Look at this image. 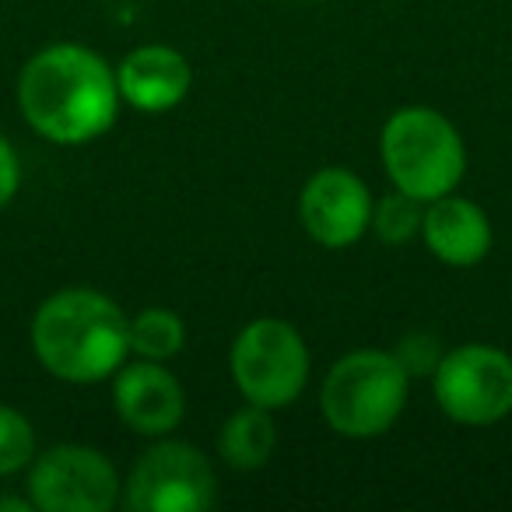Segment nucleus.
<instances>
[{"instance_id": "nucleus-9", "label": "nucleus", "mask_w": 512, "mask_h": 512, "mask_svg": "<svg viewBox=\"0 0 512 512\" xmlns=\"http://www.w3.org/2000/svg\"><path fill=\"white\" fill-rule=\"evenodd\" d=\"M372 193L351 169L330 165L306 179L299 193L302 228L323 249H348L372 225Z\"/></svg>"}, {"instance_id": "nucleus-13", "label": "nucleus", "mask_w": 512, "mask_h": 512, "mask_svg": "<svg viewBox=\"0 0 512 512\" xmlns=\"http://www.w3.org/2000/svg\"><path fill=\"white\" fill-rule=\"evenodd\" d=\"M278 449V425H274L267 407H242L221 425L218 453L235 470H260Z\"/></svg>"}, {"instance_id": "nucleus-5", "label": "nucleus", "mask_w": 512, "mask_h": 512, "mask_svg": "<svg viewBox=\"0 0 512 512\" xmlns=\"http://www.w3.org/2000/svg\"><path fill=\"white\" fill-rule=\"evenodd\" d=\"M228 369L246 404L281 411L295 404L309 383V348L292 323L260 316L239 330Z\"/></svg>"}, {"instance_id": "nucleus-16", "label": "nucleus", "mask_w": 512, "mask_h": 512, "mask_svg": "<svg viewBox=\"0 0 512 512\" xmlns=\"http://www.w3.org/2000/svg\"><path fill=\"white\" fill-rule=\"evenodd\" d=\"M36 460V432L32 421L15 407L0 404V477H11Z\"/></svg>"}, {"instance_id": "nucleus-14", "label": "nucleus", "mask_w": 512, "mask_h": 512, "mask_svg": "<svg viewBox=\"0 0 512 512\" xmlns=\"http://www.w3.org/2000/svg\"><path fill=\"white\" fill-rule=\"evenodd\" d=\"M186 327L172 309L151 306L130 320V355L151 358V362H169L183 351Z\"/></svg>"}, {"instance_id": "nucleus-17", "label": "nucleus", "mask_w": 512, "mask_h": 512, "mask_svg": "<svg viewBox=\"0 0 512 512\" xmlns=\"http://www.w3.org/2000/svg\"><path fill=\"white\" fill-rule=\"evenodd\" d=\"M393 355L400 358V365L407 369V376H432L435 365L442 362V344L435 334H425V330H418V334H407L404 341L397 344V351Z\"/></svg>"}, {"instance_id": "nucleus-11", "label": "nucleus", "mask_w": 512, "mask_h": 512, "mask_svg": "<svg viewBox=\"0 0 512 512\" xmlns=\"http://www.w3.org/2000/svg\"><path fill=\"white\" fill-rule=\"evenodd\" d=\"M120 99L141 113H169L190 95L193 71L179 50L162 43L137 46L116 67Z\"/></svg>"}, {"instance_id": "nucleus-18", "label": "nucleus", "mask_w": 512, "mask_h": 512, "mask_svg": "<svg viewBox=\"0 0 512 512\" xmlns=\"http://www.w3.org/2000/svg\"><path fill=\"white\" fill-rule=\"evenodd\" d=\"M18 186H22V162L8 137L0 134V211L18 197Z\"/></svg>"}, {"instance_id": "nucleus-2", "label": "nucleus", "mask_w": 512, "mask_h": 512, "mask_svg": "<svg viewBox=\"0 0 512 512\" xmlns=\"http://www.w3.org/2000/svg\"><path fill=\"white\" fill-rule=\"evenodd\" d=\"M32 351L64 383H102L130 358V320L95 288H64L32 316Z\"/></svg>"}, {"instance_id": "nucleus-6", "label": "nucleus", "mask_w": 512, "mask_h": 512, "mask_svg": "<svg viewBox=\"0 0 512 512\" xmlns=\"http://www.w3.org/2000/svg\"><path fill=\"white\" fill-rule=\"evenodd\" d=\"M432 393L456 425H495L512 414V358L491 344H460L435 365Z\"/></svg>"}, {"instance_id": "nucleus-12", "label": "nucleus", "mask_w": 512, "mask_h": 512, "mask_svg": "<svg viewBox=\"0 0 512 512\" xmlns=\"http://www.w3.org/2000/svg\"><path fill=\"white\" fill-rule=\"evenodd\" d=\"M421 239L432 256L446 267H474L491 249V221L474 200L446 197L432 200L421 218Z\"/></svg>"}, {"instance_id": "nucleus-1", "label": "nucleus", "mask_w": 512, "mask_h": 512, "mask_svg": "<svg viewBox=\"0 0 512 512\" xmlns=\"http://www.w3.org/2000/svg\"><path fill=\"white\" fill-rule=\"evenodd\" d=\"M116 71L95 50L57 43L39 50L18 78V106L32 130L50 144H88L109 134L120 116Z\"/></svg>"}, {"instance_id": "nucleus-3", "label": "nucleus", "mask_w": 512, "mask_h": 512, "mask_svg": "<svg viewBox=\"0 0 512 512\" xmlns=\"http://www.w3.org/2000/svg\"><path fill=\"white\" fill-rule=\"evenodd\" d=\"M379 155L390 183L421 204L453 193L467 172L460 130L428 106L397 109L379 134Z\"/></svg>"}, {"instance_id": "nucleus-4", "label": "nucleus", "mask_w": 512, "mask_h": 512, "mask_svg": "<svg viewBox=\"0 0 512 512\" xmlns=\"http://www.w3.org/2000/svg\"><path fill=\"white\" fill-rule=\"evenodd\" d=\"M411 376L393 351L362 348L330 365L320 390L327 425L344 439L386 435L407 407Z\"/></svg>"}, {"instance_id": "nucleus-10", "label": "nucleus", "mask_w": 512, "mask_h": 512, "mask_svg": "<svg viewBox=\"0 0 512 512\" xmlns=\"http://www.w3.org/2000/svg\"><path fill=\"white\" fill-rule=\"evenodd\" d=\"M113 407L130 432L162 439L183 421L186 393L183 383L165 369V362L137 358V362H123L116 369Z\"/></svg>"}, {"instance_id": "nucleus-8", "label": "nucleus", "mask_w": 512, "mask_h": 512, "mask_svg": "<svg viewBox=\"0 0 512 512\" xmlns=\"http://www.w3.org/2000/svg\"><path fill=\"white\" fill-rule=\"evenodd\" d=\"M218 498L211 460L190 442H155L127 481V505L134 512H207Z\"/></svg>"}, {"instance_id": "nucleus-15", "label": "nucleus", "mask_w": 512, "mask_h": 512, "mask_svg": "<svg viewBox=\"0 0 512 512\" xmlns=\"http://www.w3.org/2000/svg\"><path fill=\"white\" fill-rule=\"evenodd\" d=\"M421 218H425V207L421 200L407 197V193H390L372 207V228L383 242L390 246H404L414 235H421Z\"/></svg>"}, {"instance_id": "nucleus-7", "label": "nucleus", "mask_w": 512, "mask_h": 512, "mask_svg": "<svg viewBox=\"0 0 512 512\" xmlns=\"http://www.w3.org/2000/svg\"><path fill=\"white\" fill-rule=\"evenodd\" d=\"M120 488L109 456L78 442L36 453L29 463V502L43 512H109Z\"/></svg>"}]
</instances>
